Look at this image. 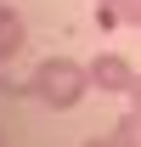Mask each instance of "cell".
Returning <instances> with one entry per match:
<instances>
[{"label": "cell", "instance_id": "6da1fadb", "mask_svg": "<svg viewBox=\"0 0 141 147\" xmlns=\"http://www.w3.org/2000/svg\"><path fill=\"white\" fill-rule=\"evenodd\" d=\"M34 96L45 102V108H56V113H68V108H79L85 102V91H90V68L85 62H73V57H45L34 68Z\"/></svg>", "mask_w": 141, "mask_h": 147}, {"label": "cell", "instance_id": "7a4b0ae2", "mask_svg": "<svg viewBox=\"0 0 141 147\" xmlns=\"http://www.w3.org/2000/svg\"><path fill=\"white\" fill-rule=\"evenodd\" d=\"M85 68H90V91H102V96H119V91L130 96V85L141 79L136 62H130L124 51H102L96 62H85Z\"/></svg>", "mask_w": 141, "mask_h": 147}, {"label": "cell", "instance_id": "3957f363", "mask_svg": "<svg viewBox=\"0 0 141 147\" xmlns=\"http://www.w3.org/2000/svg\"><path fill=\"white\" fill-rule=\"evenodd\" d=\"M102 28H141V0H96Z\"/></svg>", "mask_w": 141, "mask_h": 147}, {"label": "cell", "instance_id": "277c9868", "mask_svg": "<svg viewBox=\"0 0 141 147\" xmlns=\"http://www.w3.org/2000/svg\"><path fill=\"white\" fill-rule=\"evenodd\" d=\"M23 40H28V28H23V17L0 0V62H11V57L23 51Z\"/></svg>", "mask_w": 141, "mask_h": 147}, {"label": "cell", "instance_id": "5b68a950", "mask_svg": "<svg viewBox=\"0 0 141 147\" xmlns=\"http://www.w3.org/2000/svg\"><path fill=\"white\" fill-rule=\"evenodd\" d=\"M113 142L119 147H141V108H130V113L113 119Z\"/></svg>", "mask_w": 141, "mask_h": 147}, {"label": "cell", "instance_id": "8992f818", "mask_svg": "<svg viewBox=\"0 0 141 147\" xmlns=\"http://www.w3.org/2000/svg\"><path fill=\"white\" fill-rule=\"evenodd\" d=\"M130 108H141V79H136V85H130Z\"/></svg>", "mask_w": 141, "mask_h": 147}, {"label": "cell", "instance_id": "52a82bcc", "mask_svg": "<svg viewBox=\"0 0 141 147\" xmlns=\"http://www.w3.org/2000/svg\"><path fill=\"white\" fill-rule=\"evenodd\" d=\"M85 147H119V142H113V136H96V142H85Z\"/></svg>", "mask_w": 141, "mask_h": 147}]
</instances>
